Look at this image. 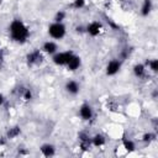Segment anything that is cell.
Instances as JSON below:
<instances>
[{
  "label": "cell",
  "mask_w": 158,
  "mask_h": 158,
  "mask_svg": "<svg viewBox=\"0 0 158 158\" xmlns=\"http://www.w3.org/2000/svg\"><path fill=\"white\" fill-rule=\"evenodd\" d=\"M156 137H157L156 132H146V133L142 136V142L146 143V144H149L151 142H153V141L156 139Z\"/></svg>",
  "instance_id": "20"
},
{
  "label": "cell",
  "mask_w": 158,
  "mask_h": 158,
  "mask_svg": "<svg viewBox=\"0 0 158 158\" xmlns=\"http://www.w3.org/2000/svg\"><path fill=\"white\" fill-rule=\"evenodd\" d=\"M67 17V12L64 10H59L54 14V17H53V21L54 22H63Z\"/></svg>",
  "instance_id": "21"
},
{
  "label": "cell",
  "mask_w": 158,
  "mask_h": 158,
  "mask_svg": "<svg viewBox=\"0 0 158 158\" xmlns=\"http://www.w3.org/2000/svg\"><path fill=\"white\" fill-rule=\"evenodd\" d=\"M121 67H122V62H121L118 58H114V59L109 60V63L106 64L105 73H106V75H109V77L116 75V74L120 72Z\"/></svg>",
  "instance_id": "8"
},
{
  "label": "cell",
  "mask_w": 158,
  "mask_h": 158,
  "mask_svg": "<svg viewBox=\"0 0 158 158\" xmlns=\"http://www.w3.org/2000/svg\"><path fill=\"white\" fill-rule=\"evenodd\" d=\"M9 35L14 42L22 44L26 43L30 37V28L22 20L15 19L9 25Z\"/></svg>",
  "instance_id": "1"
},
{
  "label": "cell",
  "mask_w": 158,
  "mask_h": 158,
  "mask_svg": "<svg viewBox=\"0 0 158 158\" xmlns=\"http://www.w3.org/2000/svg\"><path fill=\"white\" fill-rule=\"evenodd\" d=\"M80 65H81V58L78 56V54H73V57L69 59V62H68V64L65 65L67 67V69L69 70V72H75L77 69H79L80 68Z\"/></svg>",
  "instance_id": "13"
},
{
  "label": "cell",
  "mask_w": 158,
  "mask_h": 158,
  "mask_svg": "<svg viewBox=\"0 0 158 158\" xmlns=\"http://www.w3.org/2000/svg\"><path fill=\"white\" fill-rule=\"evenodd\" d=\"M47 32H48V35H49V37L52 40L59 41V40H62V38L65 37V35H67V27H65V25L63 22H54L53 21L52 23H49Z\"/></svg>",
  "instance_id": "2"
},
{
  "label": "cell",
  "mask_w": 158,
  "mask_h": 158,
  "mask_svg": "<svg viewBox=\"0 0 158 158\" xmlns=\"http://www.w3.org/2000/svg\"><path fill=\"white\" fill-rule=\"evenodd\" d=\"M20 135H21V127H20L19 125H14V126H11V127L7 128L5 138H6V139H15V138H17Z\"/></svg>",
  "instance_id": "16"
},
{
  "label": "cell",
  "mask_w": 158,
  "mask_h": 158,
  "mask_svg": "<svg viewBox=\"0 0 158 158\" xmlns=\"http://www.w3.org/2000/svg\"><path fill=\"white\" fill-rule=\"evenodd\" d=\"M43 59H44V56L41 49H33L26 54V63L28 67H37L42 64Z\"/></svg>",
  "instance_id": "4"
},
{
  "label": "cell",
  "mask_w": 158,
  "mask_h": 158,
  "mask_svg": "<svg viewBox=\"0 0 158 158\" xmlns=\"http://www.w3.org/2000/svg\"><path fill=\"white\" fill-rule=\"evenodd\" d=\"M75 31H77L78 33H83V32H85V27H84V26H77V27H75Z\"/></svg>",
  "instance_id": "24"
},
{
  "label": "cell",
  "mask_w": 158,
  "mask_h": 158,
  "mask_svg": "<svg viewBox=\"0 0 158 158\" xmlns=\"http://www.w3.org/2000/svg\"><path fill=\"white\" fill-rule=\"evenodd\" d=\"M152 10H153V1L152 0H143L141 9H139V14L143 17H146L152 12Z\"/></svg>",
  "instance_id": "17"
},
{
  "label": "cell",
  "mask_w": 158,
  "mask_h": 158,
  "mask_svg": "<svg viewBox=\"0 0 158 158\" xmlns=\"http://www.w3.org/2000/svg\"><path fill=\"white\" fill-rule=\"evenodd\" d=\"M5 101H6V98L4 96L2 93H0V106H2V105L5 104Z\"/></svg>",
  "instance_id": "25"
},
{
  "label": "cell",
  "mask_w": 158,
  "mask_h": 158,
  "mask_svg": "<svg viewBox=\"0 0 158 158\" xmlns=\"http://www.w3.org/2000/svg\"><path fill=\"white\" fill-rule=\"evenodd\" d=\"M14 93L16 94V96L19 98V99H21L22 101H25V102H30V101H32L33 100V90L31 89V88H28V86H23V85H20V86H17L15 90H14Z\"/></svg>",
  "instance_id": "5"
},
{
  "label": "cell",
  "mask_w": 158,
  "mask_h": 158,
  "mask_svg": "<svg viewBox=\"0 0 158 158\" xmlns=\"http://www.w3.org/2000/svg\"><path fill=\"white\" fill-rule=\"evenodd\" d=\"M104 31V25L100 21H91L85 26V32L91 37H98Z\"/></svg>",
  "instance_id": "6"
},
{
  "label": "cell",
  "mask_w": 158,
  "mask_h": 158,
  "mask_svg": "<svg viewBox=\"0 0 158 158\" xmlns=\"http://www.w3.org/2000/svg\"><path fill=\"white\" fill-rule=\"evenodd\" d=\"M122 148H123L126 152L131 153V152H133V151L136 149V144H135V142H133L132 139L123 137V138H122Z\"/></svg>",
  "instance_id": "18"
},
{
  "label": "cell",
  "mask_w": 158,
  "mask_h": 158,
  "mask_svg": "<svg viewBox=\"0 0 158 158\" xmlns=\"http://www.w3.org/2000/svg\"><path fill=\"white\" fill-rule=\"evenodd\" d=\"M64 89L69 95H78L80 91V85L77 80H68L64 85Z\"/></svg>",
  "instance_id": "11"
},
{
  "label": "cell",
  "mask_w": 158,
  "mask_h": 158,
  "mask_svg": "<svg viewBox=\"0 0 158 158\" xmlns=\"http://www.w3.org/2000/svg\"><path fill=\"white\" fill-rule=\"evenodd\" d=\"M106 144V137L102 133H95L94 136H91V146L100 148L102 146Z\"/></svg>",
  "instance_id": "15"
},
{
  "label": "cell",
  "mask_w": 158,
  "mask_h": 158,
  "mask_svg": "<svg viewBox=\"0 0 158 158\" xmlns=\"http://www.w3.org/2000/svg\"><path fill=\"white\" fill-rule=\"evenodd\" d=\"M41 51H42L44 54L53 56L54 53H57V52H58V44H57V42H56V41H53V40L44 41V42L42 43Z\"/></svg>",
  "instance_id": "10"
},
{
  "label": "cell",
  "mask_w": 158,
  "mask_h": 158,
  "mask_svg": "<svg viewBox=\"0 0 158 158\" xmlns=\"http://www.w3.org/2000/svg\"><path fill=\"white\" fill-rule=\"evenodd\" d=\"M146 67L152 72V73H157L158 72V59H151V60H147L146 63Z\"/></svg>",
  "instance_id": "19"
},
{
  "label": "cell",
  "mask_w": 158,
  "mask_h": 158,
  "mask_svg": "<svg viewBox=\"0 0 158 158\" xmlns=\"http://www.w3.org/2000/svg\"><path fill=\"white\" fill-rule=\"evenodd\" d=\"M4 60H5V54H4V49H2L1 47H0V67L2 65Z\"/></svg>",
  "instance_id": "23"
},
{
  "label": "cell",
  "mask_w": 158,
  "mask_h": 158,
  "mask_svg": "<svg viewBox=\"0 0 158 158\" xmlns=\"http://www.w3.org/2000/svg\"><path fill=\"white\" fill-rule=\"evenodd\" d=\"M86 4V0H73V2L70 4V6L74 9V10H80L85 6Z\"/></svg>",
  "instance_id": "22"
},
{
  "label": "cell",
  "mask_w": 158,
  "mask_h": 158,
  "mask_svg": "<svg viewBox=\"0 0 158 158\" xmlns=\"http://www.w3.org/2000/svg\"><path fill=\"white\" fill-rule=\"evenodd\" d=\"M94 109L89 102H83L79 107V116L84 121H90L94 118Z\"/></svg>",
  "instance_id": "7"
},
{
  "label": "cell",
  "mask_w": 158,
  "mask_h": 158,
  "mask_svg": "<svg viewBox=\"0 0 158 158\" xmlns=\"http://www.w3.org/2000/svg\"><path fill=\"white\" fill-rule=\"evenodd\" d=\"M40 152L43 157H52L56 154V147L52 143H43L40 147Z\"/></svg>",
  "instance_id": "14"
},
{
  "label": "cell",
  "mask_w": 158,
  "mask_h": 158,
  "mask_svg": "<svg viewBox=\"0 0 158 158\" xmlns=\"http://www.w3.org/2000/svg\"><path fill=\"white\" fill-rule=\"evenodd\" d=\"M78 139H79V147L83 151H89L91 146V136L86 131H81L78 133Z\"/></svg>",
  "instance_id": "9"
},
{
  "label": "cell",
  "mask_w": 158,
  "mask_h": 158,
  "mask_svg": "<svg viewBox=\"0 0 158 158\" xmlns=\"http://www.w3.org/2000/svg\"><path fill=\"white\" fill-rule=\"evenodd\" d=\"M132 72L136 78L142 79V78H146V75H147V67L144 63H136L132 68Z\"/></svg>",
  "instance_id": "12"
},
{
  "label": "cell",
  "mask_w": 158,
  "mask_h": 158,
  "mask_svg": "<svg viewBox=\"0 0 158 158\" xmlns=\"http://www.w3.org/2000/svg\"><path fill=\"white\" fill-rule=\"evenodd\" d=\"M74 52L68 49V51H58L57 53H54L52 56V62L58 65V67H65L69 62V59L73 57Z\"/></svg>",
  "instance_id": "3"
},
{
  "label": "cell",
  "mask_w": 158,
  "mask_h": 158,
  "mask_svg": "<svg viewBox=\"0 0 158 158\" xmlns=\"http://www.w3.org/2000/svg\"><path fill=\"white\" fill-rule=\"evenodd\" d=\"M0 4H1V0H0Z\"/></svg>",
  "instance_id": "26"
}]
</instances>
